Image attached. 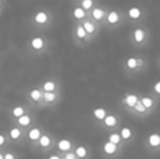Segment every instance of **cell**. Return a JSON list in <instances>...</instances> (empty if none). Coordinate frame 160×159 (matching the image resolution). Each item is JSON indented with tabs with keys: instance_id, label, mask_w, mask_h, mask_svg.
I'll return each mask as SVG.
<instances>
[{
	"instance_id": "cell-1",
	"label": "cell",
	"mask_w": 160,
	"mask_h": 159,
	"mask_svg": "<svg viewBox=\"0 0 160 159\" xmlns=\"http://www.w3.org/2000/svg\"><path fill=\"white\" fill-rule=\"evenodd\" d=\"M148 143L152 147H158L160 146V135L159 134H150L148 137Z\"/></svg>"
},
{
	"instance_id": "cell-2",
	"label": "cell",
	"mask_w": 160,
	"mask_h": 159,
	"mask_svg": "<svg viewBox=\"0 0 160 159\" xmlns=\"http://www.w3.org/2000/svg\"><path fill=\"white\" fill-rule=\"evenodd\" d=\"M137 100H138L137 96L131 94V95L126 96V97H125V99H123V103L126 104L129 107H131V108H133L134 106H135V104L137 103Z\"/></svg>"
},
{
	"instance_id": "cell-3",
	"label": "cell",
	"mask_w": 160,
	"mask_h": 159,
	"mask_svg": "<svg viewBox=\"0 0 160 159\" xmlns=\"http://www.w3.org/2000/svg\"><path fill=\"white\" fill-rule=\"evenodd\" d=\"M103 150L105 153L108 155H111V154H114L117 151V145L113 144L111 142H107L106 144L103 145Z\"/></svg>"
},
{
	"instance_id": "cell-4",
	"label": "cell",
	"mask_w": 160,
	"mask_h": 159,
	"mask_svg": "<svg viewBox=\"0 0 160 159\" xmlns=\"http://www.w3.org/2000/svg\"><path fill=\"white\" fill-rule=\"evenodd\" d=\"M144 38H145V33H144L143 30L137 28V30L134 31V39H135L136 43H142L144 41Z\"/></svg>"
},
{
	"instance_id": "cell-5",
	"label": "cell",
	"mask_w": 160,
	"mask_h": 159,
	"mask_svg": "<svg viewBox=\"0 0 160 159\" xmlns=\"http://www.w3.org/2000/svg\"><path fill=\"white\" fill-rule=\"evenodd\" d=\"M105 124H106L107 127H114L117 124V118L114 117V116H112V114H110V116H106L105 117Z\"/></svg>"
},
{
	"instance_id": "cell-6",
	"label": "cell",
	"mask_w": 160,
	"mask_h": 159,
	"mask_svg": "<svg viewBox=\"0 0 160 159\" xmlns=\"http://www.w3.org/2000/svg\"><path fill=\"white\" fill-rule=\"evenodd\" d=\"M142 15V12L141 10L138 9L137 7H133L129 10V17L132 19H138L139 17Z\"/></svg>"
},
{
	"instance_id": "cell-7",
	"label": "cell",
	"mask_w": 160,
	"mask_h": 159,
	"mask_svg": "<svg viewBox=\"0 0 160 159\" xmlns=\"http://www.w3.org/2000/svg\"><path fill=\"white\" fill-rule=\"evenodd\" d=\"M58 147L59 149L66 151V150H69L71 148V143H70V141H68V140H61V141L59 142Z\"/></svg>"
},
{
	"instance_id": "cell-8",
	"label": "cell",
	"mask_w": 160,
	"mask_h": 159,
	"mask_svg": "<svg viewBox=\"0 0 160 159\" xmlns=\"http://www.w3.org/2000/svg\"><path fill=\"white\" fill-rule=\"evenodd\" d=\"M94 116L98 120H102L106 117V110L103 109V108H97V109L94 110Z\"/></svg>"
},
{
	"instance_id": "cell-9",
	"label": "cell",
	"mask_w": 160,
	"mask_h": 159,
	"mask_svg": "<svg viewBox=\"0 0 160 159\" xmlns=\"http://www.w3.org/2000/svg\"><path fill=\"white\" fill-rule=\"evenodd\" d=\"M119 21V14L117 13L116 11H112L108 14V22L110 24H116Z\"/></svg>"
},
{
	"instance_id": "cell-10",
	"label": "cell",
	"mask_w": 160,
	"mask_h": 159,
	"mask_svg": "<svg viewBox=\"0 0 160 159\" xmlns=\"http://www.w3.org/2000/svg\"><path fill=\"white\" fill-rule=\"evenodd\" d=\"M32 46H33L34 49H40L44 46V41L39 37H36L32 41Z\"/></svg>"
},
{
	"instance_id": "cell-11",
	"label": "cell",
	"mask_w": 160,
	"mask_h": 159,
	"mask_svg": "<svg viewBox=\"0 0 160 159\" xmlns=\"http://www.w3.org/2000/svg\"><path fill=\"white\" fill-rule=\"evenodd\" d=\"M35 21L39 24H44V23L47 22V14L45 12H39V13L36 14L35 17Z\"/></svg>"
},
{
	"instance_id": "cell-12",
	"label": "cell",
	"mask_w": 160,
	"mask_h": 159,
	"mask_svg": "<svg viewBox=\"0 0 160 159\" xmlns=\"http://www.w3.org/2000/svg\"><path fill=\"white\" fill-rule=\"evenodd\" d=\"M141 103L144 105V107H145L146 109H148V108L152 107V105H154V100L151 99L150 97H144V98H142Z\"/></svg>"
},
{
	"instance_id": "cell-13",
	"label": "cell",
	"mask_w": 160,
	"mask_h": 159,
	"mask_svg": "<svg viewBox=\"0 0 160 159\" xmlns=\"http://www.w3.org/2000/svg\"><path fill=\"white\" fill-rule=\"evenodd\" d=\"M132 135V132L129 127H122L121 129V137L124 138V140H129Z\"/></svg>"
},
{
	"instance_id": "cell-14",
	"label": "cell",
	"mask_w": 160,
	"mask_h": 159,
	"mask_svg": "<svg viewBox=\"0 0 160 159\" xmlns=\"http://www.w3.org/2000/svg\"><path fill=\"white\" fill-rule=\"evenodd\" d=\"M39 135H40V132L38 129H33V130H31L30 133H28V137H30L31 140H33V141L37 140V138L39 137Z\"/></svg>"
},
{
	"instance_id": "cell-15",
	"label": "cell",
	"mask_w": 160,
	"mask_h": 159,
	"mask_svg": "<svg viewBox=\"0 0 160 159\" xmlns=\"http://www.w3.org/2000/svg\"><path fill=\"white\" fill-rule=\"evenodd\" d=\"M126 65H128V68L129 69H135L137 67V59H135L133 57L129 58L128 61H126Z\"/></svg>"
},
{
	"instance_id": "cell-16",
	"label": "cell",
	"mask_w": 160,
	"mask_h": 159,
	"mask_svg": "<svg viewBox=\"0 0 160 159\" xmlns=\"http://www.w3.org/2000/svg\"><path fill=\"white\" fill-rule=\"evenodd\" d=\"M109 142H111V143H113V144H119L121 142V136L119 135V134H117V133H113V134H111L110 136H109Z\"/></svg>"
},
{
	"instance_id": "cell-17",
	"label": "cell",
	"mask_w": 160,
	"mask_h": 159,
	"mask_svg": "<svg viewBox=\"0 0 160 159\" xmlns=\"http://www.w3.org/2000/svg\"><path fill=\"white\" fill-rule=\"evenodd\" d=\"M103 14H105V11L101 9H99V8H97V9H95L93 11V17L96 20H100V19L103 17Z\"/></svg>"
},
{
	"instance_id": "cell-18",
	"label": "cell",
	"mask_w": 160,
	"mask_h": 159,
	"mask_svg": "<svg viewBox=\"0 0 160 159\" xmlns=\"http://www.w3.org/2000/svg\"><path fill=\"white\" fill-rule=\"evenodd\" d=\"M73 15L75 17L76 19H82L85 17V11L82 8H76L73 12Z\"/></svg>"
},
{
	"instance_id": "cell-19",
	"label": "cell",
	"mask_w": 160,
	"mask_h": 159,
	"mask_svg": "<svg viewBox=\"0 0 160 159\" xmlns=\"http://www.w3.org/2000/svg\"><path fill=\"white\" fill-rule=\"evenodd\" d=\"M30 122H31V119H30L28 116H21L19 118V123L22 124V125H28Z\"/></svg>"
},
{
	"instance_id": "cell-20",
	"label": "cell",
	"mask_w": 160,
	"mask_h": 159,
	"mask_svg": "<svg viewBox=\"0 0 160 159\" xmlns=\"http://www.w3.org/2000/svg\"><path fill=\"white\" fill-rule=\"evenodd\" d=\"M83 28H84L85 32H87V33H93L94 31H95V26H94L93 23H90V22H85L84 25H83Z\"/></svg>"
},
{
	"instance_id": "cell-21",
	"label": "cell",
	"mask_w": 160,
	"mask_h": 159,
	"mask_svg": "<svg viewBox=\"0 0 160 159\" xmlns=\"http://www.w3.org/2000/svg\"><path fill=\"white\" fill-rule=\"evenodd\" d=\"M20 135H21V131H20L19 129H17V127H14V129H12V130L10 131V136L12 137L13 140H17V138H19V137H20Z\"/></svg>"
},
{
	"instance_id": "cell-22",
	"label": "cell",
	"mask_w": 160,
	"mask_h": 159,
	"mask_svg": "<svg viewBox=\"0 0 160 159\" xmlns=\"http://www.w3.org/2000/svg\"><path fill=\"white\" fill-rule=\"evenodd\" d=\"M86 154H87L86 148H85V147H83V146H80V147H77V148H76V155H77L79 157H81V158L85 157V156H86Z\"/></svg>"
},
{
	"instance_id": "cell-23",
	"label": "cell",
	"mask_w": 160,
	"mask_h": 159,
	"mask_svg": "<svg viewBox=\"0 0 160 159\" xmlns=\"http://www.w3.org/2000/svg\"><path fill=\"white\" fill-rule=\"evenodd\" d=\"M134 108H135V110L138 111V112H145V111H146V108H145L144 105L141 103V100H137V103L135 104Z\"/></svg>"
},
{
	"instance_id": "cell-24",
	"label": "cell",
	"mask_w": 160,
	"mask_h": 159,
	"mask_svg": "<svg viewBox=\"0 0 160 159\" xmlns=\"http://www.w3.org/2000/svg\"><path fill=\"white\" fill-rule=\"evenodd\" d=\"M39 144L43 146V147L48 146L49 144H50V138H49L48 136H46V135L41 136V137H40V140H39Z\"/></svg>"
},
{
	"instance_id": "cell-25",
	"label": "cell",
	"mask_w": 160,
	"mask_h": 159,
	"mask_svg": "<svg viewBox=\"0 0 160 159\" xmlns=\"http://www.w3.org/2000/svg\"><path fill=\"white\" fill-rule=\"evenodd\" d=\"M54 87H56V85L53 82H46L44 84V89L46 92H52L54 89Z\"/></svg>"
},
{
	"instance_id": "cell-26",
	"label": "cell",
	"mask_w": 160,
	"mask_h": 159,
	"mask_svg": "<svg viewBox=\"0 0 160 159\" xmlns=\"http://www.w3.org/2000/svg\"><path fill=\"white\" fill-rule=\"evenodd\" d=\"M44 97H45V100H47V101H53L54 98H56V95L53 94L52 92H46Z\"/></svg>"
},
{
	"instance_id": "cell-27",
	"label": "cell",
	"mask_w": 160,
	"mask_h": 159,
	"mask_svg": "<svg viewBox=\"0 0 160 159\" xmlns=\"http://www.w3.org/2000/svg\"><path fill=\"white\" fill-rule=\"evenodd\" d=\"M31 97H32V99H34V100H39L40 99V92L39 91H37V89H34V91H32L31 92Z\"/></svg>"
},
{
	"instance_id": "cell-28",
	"label": "cell",
	"mask_w": 160,
	"mask_h": 159,
	"mask_svg": "<svg viewBox=\"0 0 160 159\" xmlns=\"http://www.w3.org/2000/svg\"><path fill=\"white\" fill-rule=\"evenodd\" d=\"M23 114H24V109L22 107H17L13 109V116H15V117H21V116H23Z\"/></svg>"
},
{
	"instance_id": "cell-29",
	"label": "cell",
	"mask_w": 160,
	"mask_h": 159,
	"mask_svg": "<svg viewBox=\"0 0 160 159\" xmlns=\"http://www.w3.org/2000/svg\"><path fill=\"white\" fill-rule=\"evenodd\" d=\"M76 34H77V36L80 37V38H84L85 35H86V32H85V30L83 26H79L77 30H76Z\"/></svg>"
},
{
	"instance_id": "cell-30",
	"label": "cell",
	"mask_w": 160,
	"mask_h": 159,
	"mask_svg": "<svg viewBox=\"0 0 160 159\" xmlns=\"http://www.w3.org/2000/svg\"><path fill=\"white\" fill-rule=\"evenodd\" d=\"M82 6H83L84 9H89V8L93 6V1H92V0H83Z\"/></svg>"
},
{
	"instance_id": "cell-31",
	"label": "cell",
	"mask_w": 160,
	"mask_h": 159,
	"mask_svg": "<svg viewBox=\"0 0 160 159\" xmlns=\"http://www.w3.org/2000/svg\"><path fill=\"white\" fill-rule=\"evenodd\" d=\"M154 89H155V92L157 93V94H159V95H160V81H159V82H157L155 84V86H154Z\"/></svg>"
},
{
	"instance_id": "cell-32",
	"label": "cell",
	"mask_w": 160,
	"mask_h": 159,
	"mask_svg": "<svg viewBox=\"0 0 160 159\" xmlns=\"http://www.w3.org/2000/svg\"><path fill=\"white\" fill-rule=\"evenodd\" d=\"M66 159H75V155L72 154V153H69V154H67V156H66Z\"/></svg>"
},
{
	"instance_id": "cell-33",
	"label": "cell",
	"mask_w": 160,
	"mask_h": 159,
	"mask_svg": "<svg viewBox=\"0 0 160 159\" xmlns=\"http://www.w3.org/2000/svg\"><path fill=\"white\" fill-rule=\"evenodd\" d=\"M3 159H14V157H13V155L12 154H7Z\"/></svg>"
},
{
	"instance_id": "cell-34",
	"label": "cell",
	"mask_w": 160,
	"mask_h": 159,
	"mask_svg": "<svg viewBox=\"0 0 160 159\" xmlns=\"http://www.w3.org/2000/svg\"><path fill=\"white\" fill-rule=\"evenodd\" d=\"M5 143V137L2 136V135H0V145H2Z\"/></svg>"
},
{
	"instance_id": "cell-35",
	"label": "cell",
	"mask_w": 160,
	"mask_h": 159,
	"mask_svg": "<svg viewBox=\"0 0 160 159\" xmlns=\"http://www.w3.org/2000/svg\"><path fill=\"white\" fill-rule=\"evenodd\" d=\"M142 63H143L142 60H141V59H137V65H142Z\"/></svg>"
},
{
	"instance_id": "cell-36",
	"label": "cell",
	"mask_w": 160,
	"mask_h": 159,
	"mask_svg": "<svg viewBox=\"0 0 160 159\" xmlns=\"http://www.w3.org/2000/svg\"><path fill=\"white\" fill-rule=\"evenodd\" d=\"M49 159H60V158H59L58 156H51V157H50Z\"/></svg>"
},
{
	"instance_id": "cell-37",
	"label": "cell",
	"mask_w": 160,
	"mask_h": 159,
	"mask_svg": "<svg viewBox=\"0 0 160 159\" xmlns=\"http://www.w3.org/2000/svg\"><path fill=\"white\" fill-rule=\"evenodd\" d=\"M0 159H3V157H2V155L0 154Z\"/></svg>"
}]
</instances>
